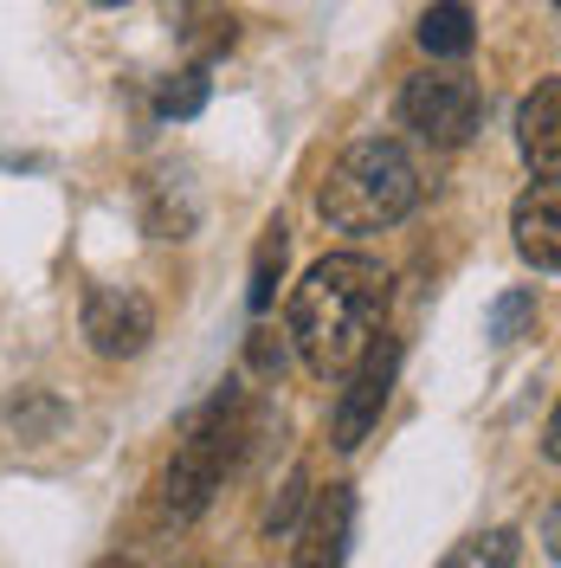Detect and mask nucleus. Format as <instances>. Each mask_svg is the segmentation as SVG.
I'll return each instance as SVG.
<instances>
[{
  "label": "nucleus",
  "instance_id": "1",
  "mask_svg": "<svg viewBox=\"0 0 561 568\" xmlns=\"http://www.w3.org/2000/svg\"><path fill=\"white\" fill-rule=\"evenodd\" d=\"M387 317V272L361 252H329L316 258L304 284L290 291V343L304 368L323 382H343L361 349L381 336Z\"/></svg>",
  "mask_w": 561,
  "mask_h": 568
},
{
  "label": "nucleus",
  "instance_id": "2",
  "mask_svg": "<svg viewBox=\"0 0 561 568\" xmlns=\"http://www.w3.org/2000/svg\"><path fill=\"white\" fill-rule=\"evenodd\" d=\"M420 201V175L407 162V149L387 136L349 142L336 155V169L316 187V213L336 226V233H381L394 220H407Z\"/></svg>",
  "mask_w": 561,
  "mask_h": 568
},
{
  "label": "nucleus",
  "instance_id": "3",
  "mask_svg": "<svg viewBox=\"0 0 561 568\" xmlns=\"http://www.w3.org/2000/svg\"><path fill=\"white\" fill-rule=\"evenodd\" d=\"M239 394H220L207 400L187 433H181L175 459H169V478H162V504H169V517H201L220 491V478H226V465L239 453Z\"/></svg>",
  "mask_w": 561,
  "mask_h": 568
},
{
  "label": "nucleus",
  "instance_id": "4",
  "mask_svg": "<svg viewBox=\"0 0 561 568\" xmlns=\"http://www.w3.org/2000/svg\"><path fill=\"white\" fill-rule=\"evenodd\" d=\"M478 110H484L478 104V84L458 78V71H420V78H407V91H400V123L420 130L426 142H439V149L471 142Z\"/></svg>",
  "mask_w": 561,
  "mask_h": 568
},
{
  "label": "nucleus",
  "instance_id": "5",
  "mask_svg": "<svg viewBox=\"0 0 561 568\" xmlns=\"http://www.w3.org/2000/svg\"><path fill=\"white\" fill-rule=\"evenodd\" d=\"M394 368H400V343H394V336H375V343L361 349V362L349 368V388L336 400V446H343V453H355V446L375 433L387 394H394Z\"/></svg>",
  "mask_w": 561,
  "mask_h": 568
},
{
  "label": "nucleus",
  "instance_id": "6",
  "mask_svg": "<svg viewBox=\"0 0 561 568\" xmlns=\"http://www.w3.org/2000/svg\"><path fill=\"white\" fill-rule=\"evenodd\" d=\"M149 336H155V304L142 297L136 284H98L84 297V343L98 355H110V362L142 355Z\"/></svg>",
  "mask_w": 561,
  "mask_h": 568
},
{
  "label": "nucleus",
  "instance_id": "7",
  "mask_svg": "<svg viewBox=\"0 0 561 568\" xmlns=\"http://www.w3.org/2000/svg\"><path fill=\"white\" fill-rule=\"evenodd\" d=\"M355 536V497L349 485H329L310 497V517L297 530V568H343Z\"/></svg>",
  "mask_w": 561,
  "mask_h": 568
},
{
  "label": "nucleus",
  "instance_id": "8",
  "mask_svg": "<svg viewBox=\"0 0 561 568\" xmlns=\"http://www.w3.org/2000/svg\"><path fill=\"white\" fill-rule=\"evenodd\" d=\"M510 233H517V252H523L536 272H555L561 265V194H555V181L529 187L523 201H517Z\"/></svg>",
  "mask_w": 561,
  "mask_h": 568
},
{
  "label": "nucleus",
  "instance_id": "9",
  "mask_svg": "<svg viewBox=\"0 0 561 568\" xmlns=\"http://www.w3.org/2000/svg\"><path fill=\"white\" fill-rule=\"evenodd\" d=\"M517 142H523L529 169L542 181H555V169H561V84L555 78H542L523 98V110H517Z\"/></svg>",
  "mask_w": 561,
  "mask_h": 568
},
{
  "label": "nucleus",
  "instance_id": "10",
  "mask_svg": "<svg viewBox=\"0 0 561 568\" xmlns=\"http://www.w3.org/2000/svg\"><path fill=\"white\" fill-rule=\"evenodd\" d=\"M420 45L432 52V59H465V52L478 45L471 7H465V0H439V7H426V20H420Z\"/></svg>",
  "mask_w": 561,
  "mask_h": 568
},
{
  "label": "nucleus",
  "instance_id": "11",
  "mask_svg": "<svg viewBox=\"0 0 561 568\" xmlns=\"http://www.w3.org/2000/svg\"><path fill=\"white\" fill-rule=\"evenodd\" d=\"M284 252H290V226H284V220H272V226H265V240H258V258H252V291H246L252 317H265V311H272V297H278Z\"/></svg>",
  "mask_w": 561,
  "mask_h": 568
},
{
  "label": "nucleus",
  "instance_id": "12",
  "mask_svg": "<svg viewBox=\"0 0 561 568\" xmlns=\"http://www.w3.org/2000/svg\"><path fill=\"white\" fill-rule=\"evenodd\" d=\"M207 104V65H181L162 78V91H155V110L162 116H201Z\"/></svg>",
  "mask_w": 561,
  "mask_h": 568
},
{
  "label": "nucleus",
  "instance_id": "13",
  "mask_svg": "<svg viewBox=\"0 0 561 568\" xmlns=\"http://www.w3.org/2000/svg\"><path fill=\"white\" fill-rule=\"evenodd\" d=\"M529 323H536V297H529V291H510L491 311V343H517Z\"/></svg>",
  "mask_w": 561,
  "mask_h": 568
},
{
  "label": "nucleus",
  "instance_id": "14",
  "mask_svg": "<svg viewBox=\"0 0 561 568\" xmlns=\"http://www.w3.org/2000/svg\"><path fill=\"white\" fill-rule=\"evenodd\" d=\"M252 368H258V375L284 368V336L278 329H252Z\"/></svg>",
  "mask_w": 561,
  "mask_h": 568
},
{
  "label": "nucleus",
  "instance_id": "15",
  "mask_svg": "<svg viewBox=\"0 0 561 568\" xmlns=\"http://www.w3.org/2000/svg\"><path fill=\"white\" fill-rule=\"evenodd\" d=\"M98 568H130V562H123V556H110V562H98Z\"/></svg>",
  "mask_w": 561,
  "mask_h": 568
},
{
  "label": "nucleus",
  "instance_id": "16",
  "mask_svg": "<svg viewBox=\"0 0 561 568\" xmlns=\"http://www.w3.org/2000/svg\"><path fill=\"white\" fill-rule=\"evenodd\" d=\"M98 7H123V0H98Z\"/></svg>",
  "mask_w": 561,
  "mask_h": 568
}]
</instances>
